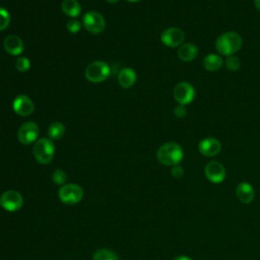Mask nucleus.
Wrapping results in <instances>:
<instances>
[{"label":"nucleus","instance_id":"obj_14","mask_svg":"<svg viewBox=\"0 0 260 260\" xmlns=\"http://www.w3.org/2000/svg\"><path fill=\"white\" fill-rule=\"evenodd\" d=\"M4 50L11 56H19L24 49L22 40L16 35H9L3 41Z\"/></svg>","mask_w":260,"mask_h":260},{"label":"nucleus","instance_id":"obj_32","mask_svg":"<svg viewBox=\"0 0 260 260\" xmlns=\"http://www.w3.org/2000/svg\"><path fill=\"white\" fill-rule=\"evenodd\" d=\"M129 2H138V1H140V0H128Z\"/></svg>","mask_w":260,"mask_h":260},{"label":"nucleus","instance_id":"obj_10","mask_svg":"<svg viewBox=\"0 0 260 260\" xmlns=\"http://www.w3.org/2000/svg\"><path fill=\"white\" fill-rule=\"evenodd\" d=\"M162 44L170 48H176L184 44L185 34L181 28L178 27H168L160 36Z\"/></svg>","mask_w":260,"mask_h":260},{"label":"nucleus","instance_id":"obj_22","mask_svg":"<svg viewBox=\"0 0 260 260\" xmlns=\"http://www.w3.org/2000/svg\"><path fill=\"white\" fill-rule=\"evenodd\" d=\"M10 24V14L7 9L0 7V31L5 30Z\"/></svg>","mask_w":260,"mask_h":260},{"label":"nucleus","instance_id":"obj_25","mask_svg":"<svg viewBox=\"0 0 260 260\" xmlns=\"http://www.w3.org/2000/svg\"><path fill=\"white\" fill-rule=\"evenodd\" d=\"M81 27H82V23L75 18H72L66 22V29L71 34L78 32L81 29Z\"/></svg>","mask_w":260,"mask_h":260},{"label":"nucleus","instance_id":"obj_29","mask_svg":"<svg viewBox=\"0 0 260 260\" xmlns=\"http://www.w3.org/2000/svg\"><path fill=\"white\" fill-rule=\"evenodd\" d=\"M173 260H193V259L188 256H185V255H180V256L175 257Z\"/></svg>","mask_w":260,"mask_h":260},{"label":"nucleus","instance_id":"obj_19","mask_svg":"<svg viewBox=\"0 0 260 260\" xmlns=\"http://www.w3.org/2000/svg\"><path fill=\"white\" fill-rule=\"evenodd\" d=\"M223 65V59L217 54H208L203 59V67L207 71H216Z\"/></svg>","mask_w":260,"mask_h":260},{"label":"nucleus","instance_id":"obj_18","mask_svg":"<svg viewBox=\"0 0 260 260\" xmlns=\"http://www.w3.org/2000/svg\"><path fill=\"white\" fill-rule=\"evenodd\" d=\"M62 11L69 17L75 18L81 13V5L77 0H63L62 4Z\"/></svg>","mask_w":260,"mask_h":260},{"label":"nucleus","instance_id":"obj_8","mask_svg":"<svg viewBox=\"0 0 260 260\" xmlns=\"http://www.w3.org/2000/svg\"><path fill=\"white\" fill-rule=\"evenodd\" d=\"M83 190L76 184H67L59 189V198L65 204H75L82 199Z\"/></svg>","mask_w":260,"mask_h":260},{"label":"nucleus","instance_id":"obj_16","mask_svg":"<svg viewBox=\"0 0 260 260\" xmlns=\"http://www.w3.org/2000/svg\"><path fill=\"white\" fill-rule=\"evenodd\" d=\"M198 55V48L193 43H184L179 47L178 57L183 62H191Z\"/></svg>","mask_w":260,"mask_h":260},{"label":"nucleus","instance_id":"obj_17","mask_svg":"<svg viewBox=\"0 0 260 260\" xmlns=\"http://www.w3.org/2000/svg\"><path fill=\"white\" fill-rule=\"evenodd\" d=\"M118 82L123 88H130L136 82V72L131 67L122 68L118 73Z\"/></svg>","mask_w":260,"mask_h":260},{"label":"nucleus","instance_id":"obj_15","mask_svg":"<svg viewBox=\"0 0 260 260\" xmlns=\"http://www.w3.org/2000/svg\"><path fill=\"white\" fill-rule=\"evenodd\" d=\"M236 196L241 203L249 204L254 200L255 190L248 182H241L236 187Z\"/></svg>","mask_w":260,"mask_h":260},{"label":"nucleus","instance_id":"obj_23","mask_svg":"<svg viewBox=\"0 0 260 260\" xmlns=\"http://www.w3.org/2000/svg\"><path fill=\"white\" fill-rule=\"evenodd\" d=\"M225 67L230 70V71H237L240 69L241 67V61L240 59L235 56V55H232V56H229L225 60Z\"/></svg>","mask_w":260,"mask_h":260},{"label":"nucleus","instance_id":"obj_6","mask_svg":"<svg viewBox=\"0 0 260 260\" xmlns=\"http://www.w3.org/2000/svg\"><path fill=\"white\" fill-rule=\"evenodd\" d=\"M173 94L178 104L186 106L193 102L195 98V88L191 83L182 81L176 84L173 90Z\"/></svg>","mask_w":260,"mask_h":260},{"label":"nucleus","instance_id":"obj_27","mask_svg":"<svg viewBox=\"0 0 260 260\" xmlns=\"http://www.w3.org/2000/svg\"><path fill=\"white\" fill-rule=\"evenodd\" d=\"M171 175L175 178V179H181L184 176V169L182 166L175 165L172 167L171 169Z\"/></svg>","mask_w":260,"mask_h":260},{"label":"nucleus","instance_id":"obj_26","mask_svg":"<svg viewBox=\"0 0 260 260\" xmlns=\"http://www.w3.org/2000/svg\"><path fill=\"white\" fill-rule=\"evenodd\" d=\"M52 179L57 185H63L67 180V176L64 171L58 169V170L54 171V173L52 174Z\"/></svg>","mask_w":260,"mask_h":260},{"label":"nucleus","instance_id":"obj_5","mask_svg":"<svg viewBox=\"0 0 260 260\" xmlns=\"http://www.w3.org/2000/svg\"><path fill=\"white\" fill-rule=\"evenodd\" d=\"M82 25L88 32L96 35L105 29L106 21L100 12L89 10L82 17Z\"/></svg>","mask_w":260,"mask_h":260},{"label":"nucleus","instance_id":"obj_3","mask_svg":"<svg viewBox=\"0 0 260 260\" xmlns=\"http://www.w3.org/2000/svg\"><path fill=\"white\" fill-rule=\"evenodd\" d=\"M32 153L38 162L49 164L55 155V144L53 140L46 137L37 139L32 147Z\"/></svg>","mask_w":260,"mask_h":260},{"label":"nucleus","instance_id":"obj_28","mask_svg":"<svg viewBox=\"0 0 260 260\" xmlns=\"http://www.w3.org/2000/svg\"><path fill=\"white\" fill-rule=\"evenodd\" d=\"M174 115L176 118L178 119H183L186 115H187V110L186 107L184 105H178L177 107H175L174 109Z\"/></svg>","mask_w":260,"mask_h":260},{"label":"nucleus","instance_id":"obj_1","mask_svg":"<svg viewBox=\"0 0 260 260\" xmlns=\"http://www.w3.org/2000/svg\"><path fill=\"white\" fill-rule=\"evenodd\" d=\"M242 37L236 31H226L221 34L215 41L216 51L223 56L235 55L242 48Z\"/></svg>","mask_w":260,"mask_h":260},{"label":"nucleus","instance_id":"obj_7","mask_svg":"<svg viewBox=\"0 0 260 260\" xmlns=\"http://www.w3.org/2000/svg\"><path fill=\"white\" fill-rule=\"evenodd\" d=\"M204 174L206 179L213 184L222 183L226 178V170L224 166L217 160L207 162L204 168Z\"/></svg>","mask_w":260,"mask_h":260},{"label":"nucleus","instance_id":"obj_11","mask_svg":"<svg viewBox=\"0 0 260 260\" xmlns=\"http://www.w3.org/2000/svg\"><path fill=\"white\" fill-rule=\"evenodd\" d=\"M0 204L7 211H16L22 206L23 198L17 191L8 190L1 195Z\"/></svg>","mask_w":260,"mask_h":260},{"label":"nucleus","instance_id":"obj_12","mask_svg":"<svg viewBox=\"0 0 260 260\" xmlns=\"http://www.w3.org/2000/svg\"><path fill=\"white\" fill-rule=\"evenodd\" d=\"M198 151L207 157L215 156L221 151V143L214 137H205L199 141Z\"/></svg>","mask_w":260,"mask_h":260},{"label":"nucleus","instance_id":"obj_4","mask_svg":"<svg viewBox=\"0 0 260 260\" xmlns=\"http://www.w3.org/2000/svg\"><path fill=\"white\" fill-rule=\"evenodd\" d=\"M111 73L109 65L104 61H94L87 65L84 71L85 78L92 83H100L105 81Z\"/></svg>","mask_w":260,"mask_h":260},{"label":"nucleus","instance_id":"obj_24","mask_svg":"<svg viewBox=\"0 0 260 260\" xmlns=\"http://www.w3.org/2000/svg\"><path fill=\"white\" fill-rule=\"evenodd\" d=\"M15 68L19 72H26L30 68V61L26 57H18L15 61Z\"/></svg>","mask_w":260,"mask_h":260},{"label":"nucleus","instance_id":"obj_30","mask_svg":"<svg viewBox=\"0 0 260 260\" xmlns=\"http://www.w3.org/2000/svg\"><path fill=\"white\" fill-rule=\"evenodd\" d=\"M254 3H255L256 9L260 12V0H254Z\"/></svg>","mask_w":260,"mask_h":260},{"label":"nucleus","instance_id":"obj_20","mask_svg":"<svg viewBox=\"0 0 260 260\" xmlns=\"http://www.w3.org/2000/svg\"><path fill=\"white\" fill-rule=\"evenodd\" d=\"M65 134V126L61 122H54L48 128V136L52 140H58Z\"/></svg>","mask_w":260,"mask_h":260},{"label":"nucleus","instance_id":"obj_2","mask_svg":"<svg viewBox=\"0 0 260 260\" xmlns=\"http://www.w3.org/2000/svg\"><path fill=\"white\" fill-rule=\"evenodd\" d=\"M156 157L161 165L175 166L178 165L184 157V151L181 145L176 142H167L162 144L157 152Z\"/></svg>","mask_w":260,"mask_h":260},{"label":"nucleus","instance_id":"obj_21","mask_svg":"<svg viewBox=\"0 0 260 260\" xmlns=\"http://www.w3.org/2000/svg\"><path fill=\"white\" fill-rule=\"evenodd\" d=\"M92 260H119V257L111 250L101 249L94 253Z\"/></svg>","mask_w":260,"mask_h":260},{"label":"nucleus","instance_id":"obj_31","mask_svg":"<svg viewBox=\"0 0 260 260\" xmlns=\"http://www.w3.org/2000/svg\"><path fill=\"white\" fill-rule=\"evenodd\" d=\"M106 1H108L109 3H116V2H118L119 0H106Z\"/></svg>","mask_w":260,"mask_h":260},{"label":"nucleus","instance_id":"obj_9","mask_svg":"<svg viewBox=\"0 0 260 260\" xmlns=\"http://www.w3.org/2000/svg\"><path fill=\"white\" fill-rule=\"evenodd\" d=\"M40 133L39 126L32 122L28 121L23 123L17 130V139L20 143L28 145L32 142H36Z\"/></svg>","mask_w":260,"mask_h":260},{"label":"nucleus","instance_id":"obj_13","mask_svg":"<svg viewBox=\"0 0 260 260\" xmlns=\"http://www.w3.org/2000/svg\"><path fill=\"white\" fill-rule=\"evenodd\" d=\"M12 109L17 115L21 117H27L32 114L35 110V104L30 98L24 94H20L13 100Z\"/></svg>","mask_w":260,"mask_h":260}]
</instances>
